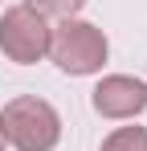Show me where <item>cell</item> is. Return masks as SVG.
<instances>
[{
  "label": "cell",
  "instance_id": "7a4b0ae2",
  "mask_svg": "<svg viewBox=\"0 0 147 151\" xmlns=\"http://www.w3.org/2000/svg\"><path fill=\"white\" fill-rule=\"evenodd\" d=\"M49 53H53V61H57L66 74L86 78V74H98L102 61H106V37H102V29L70 17V21H61V25L53 29Z\"/></svg>",
  "mask_w": 147,
  "mask_h": 151
},
{
  "label": "cell",
  "instance_id": "6da1fadb",
  "mask_svg": "<svg viewBox=\"0 0 147 151\" xmlns=\"http://www.w3.org/2000/svg\"><path fill=\"white\" fill-rule=\"evenodd\" d=\"M0 131L4 143H12L17 151H53L61 139V119L45 98H12L0 114Z\"/></svg>",
  "mask_w": 147,
  "mask_h": 151
},
{
  "label": "cell",
  "instance_id": "277c9868",
  "mask_svg": "<svg viewBox=\"0 0 147 151\" xmlns=\"http://www.w3.org/2000/svg\"><path fill=\"white\" fill-rule=\"evenodd\" d=\"M147 106V86L139 78L127 74H110L94 86V110L102 119H131Z\"/></svg>",
  "mask_w": 147,
  "mask_h": 151
},
{
  "label": "cell",
  "instance_id": "8992f818",
  "mask_svg": "<svg viewBox=\"0 0 147 151\" xmlns=\"http://www.w3.org/2000/svg\"><path fill=\"white\" fill-rule=\"evenodd\" d=\"M82 4H86V0H29V8H37L41 17H66V21H70Z\"/></svg>",
  "mask_w": 147,
  "mask_h": 151
},
{
  "label": "cell",
  "instance_id": "3957f363",
  "mask_svg": "<svg viewBox=\"0 0 147 151\" xmlns=\"http://www.w3.org/2000/svg\"><path fill=\"white\" fill-rule=\"evenodd\" d=\"M49 37H53V29H49L45 17H41L37 8H29V4L8 8L4 21H0V49L8 53L17 65L41 61L49 53Z\"/></svg>",
  "mask_w": 147,
  "mask_h": 151
},
{
  "label": "cell",
  "instance_id": "52a82bcc",
  "mask_svg": "<svg viewBox=\"0 0 147 151\" xmlns=\"http://www.w3.org/2000/svg\"><path fill=\"white\" fill-rule=\"evenodd\" d=\"M0 151H4V131H0Z\"/></svg>",
  "mask_w": 147,
  "mask_h": 151
},
{
  "label": "cell",
  "instance_id": "5b68a950",
  "mask_svg": "<svg viewBox=\"0 0 147 151\" xmlns=\"http://www.w3.org/2000/svg\"><path fill=\"white\" fill-rule=\"evenodd\" d=\"M102 151H147V127H119L115 135H106Z\"/></svg>",
  "mask_w": 147,
  "mask_h": 151
}]
</instances>
